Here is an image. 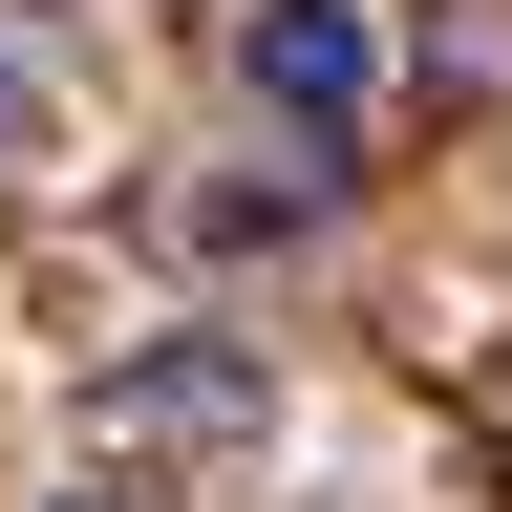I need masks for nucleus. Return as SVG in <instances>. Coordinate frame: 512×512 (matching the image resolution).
Returning <instances> with one entry per match:
<instances>
[{
  "mask_svg": "<svg viewBox=\"0 0 512 512\" xmlns=\"http://www.w3.org/2000/svg\"><path fill=\"white\" fill-rule=\"evenodd\" d=\"M235 64H256V107H278V128H320V150H342V128L384 107V0H256Z\"/></svg>",
  "mask_w": 512,
  "mask_h": 512,
  "instance_id": "nucleus-1",
  "label": "nucleus"
},
{
  "mask_svg": "<svg viewBox=\"0 0 512 512\" xmlns=\"http://www.w3.org/2000/svg\"><path fill=\"white\" fill-rule=\"evenodd\" d=\"M235 406H256L235 363H150V384H128V427H235Z\"/></svg>",
  "mask_w": 512,
  "mask_h": 512,
  "instance_id": "nucleus-2",
  "label": "nucleus"
},
{
  "mask_svg": "<svg viewBox=\"0 0 512 512\" xmlns=\"http://www.w3.org/2000/svg\"><path fill=\"white\" fill-rule=\"evenodd\" d=\"M43 128H64V86H43V64H0V171H22Z\"/></svg>",
  "mask_w": 512,
  "mask_h": 512,
  "instance_id": "nucleus-3",
  "label": "nucleus"
},
{
  "mask_svg": "<svg viewBox=\"0 0 512 512\" xmlns=\"http://www.w3.org/2000/svg\"><path fill=\"white\" fill-rule=\"evenodd\" d=\"M86 512H107V491H86Z\"/></svg>",
  "mask_w": 512,
  "mask_h": 512,
  "instance_id": "nucleus-4",
  "label": "nucleus"
}]
</instances>
